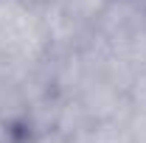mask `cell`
Returning <instances> with one entry per match:
<instances>
[{
    "label": "cell",
    "mask_w": 146,
    "mask_h": 143,
    "mask_svg": "<svg viewBox=\"0 0 146 143\" xmlns=\"http://www.w3.org/2000/svg\"><path fill=\"white\" fill-rule=\"evenodd\" d=\"M45 28L23 0H0V56L28 62L45 48Z\"/></svg>",
    "instance_id": "1"
},
{
    "label": "cell",
    "mask_w": 146,
    "mask_h": 143,
    "mask_svg": "<svg viewBox=\"0 0 146 143\" xmlns=\"http://www.w3.org/2000/svg\"><path fill=\"white\" fill-rule=\"evenodd\" d=\"M96 23L110 45H118L146 28V9L141 0H112Z\"/></svg>",
    "instance_id": "2"
},
{
    "label": "cell",
    "mask_w": 146,
    "mask_h": 143,
    "mask_svg": "<svg viewBox=\"0 0 146 143\" xmlns=\"http://www.w3.org/2000/svg\"><path fill=\"white\" fill-rule=\"evenodd\" d=\"M73 143H129L127 135V118H104V121H90L84 129L70 135Z\"/></svg>",
    "instance_id": "3"
},
{
    "label": "cell",
    "mask_w": 146,
    "mask_h": 143,
    "mask_svg": "<svg viewBox=\"0 0 146 143\" xmlns=\"http://www.w3.org/2000/svg\"><path fill=\"white\" fill-rule=\"evenodd\" d=\"M110 3L112 0H59L65 17H76V20H98Z\"/></svg>",
    "instance_id": "4"
},
{
    "label": "cell",
    "mask_w": 146,
    "mask_h": 143,
    "mask_svg": "<svg viewBox=\"0 0 146 143\" xmlns=\"http://www.w3.org/2000/svg\"><path fill=\"white\" fill-rule=\"evenodd\" d=\"M127 135H129V143H146V112H141V109L129 112Z\"/></svg>",
    "instance_id": "5"
},
{
    "label": "cell",
    "mask_w": 146,
    "mask_h": 143,
    "mask_svg": "<svg viewBox=\"0 0 146 143\" xmlns=\"http://www.w3.org/2000/svg\"><path fill=\"white\" fill-rule=\"evenodd\" d=\"M25 143H73V140H70V135L62 132L59 126H45V129H36Z\"/></svg>",
    "instance_id": "6"
},
{
    "label": "cell",
    "mask_w": 146,
    "mask_h": 143,
    "mask_svg": "<svg viewBox=\"0 0 146 143\" xmlns=\"http://www.w3.org/2000/svg\"><path fill=\"white\" fill-rule=\"evenodd\" d=\"M0 143H11V132H9V126L0 121Z\"/></svg>",
    "instance_id": "7"
}]
</instances>
